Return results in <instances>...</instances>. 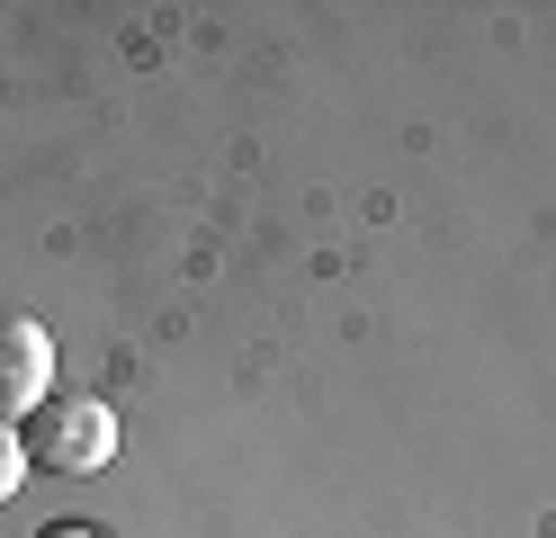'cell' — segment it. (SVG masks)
Wrapping results in <instances>:
<instances>
[{"label": "cell", "instance_id": "277c9868", "mask_svg": "<svg viewBox=\"0 0 556 538\" xmlns=\"http://www.w3.org/2000/svg\"><path fill=\"white\" fill-rule=\"evenodd\" d=\"M37 538H99V529H81V521H46Z\"/></svg>", "mask_w": 556, "mask_h": 538}, {"label": "cell", "instance_id": "6da1fadb", "mask_svg": "<svg viewBox=\"0 0 556 538\" xmlns=\"http://www.w3.org/2000/svg\"><path fill=\"white\" fill-rule=\"evenodd\" d=\"M27 466H54V476H99L117 458V413L99 395H46L37 413L18 422Z\"/></svg>", "mask_w": 556, "mask_h": 538}, {"label": "cell", "instance_id": "3957f363", "mask_svg": "<svg viewBox=\"0 0 556 538\" xmlns=\"http://www.w3.org/2000/svg\"><path fill=\"white\" fill-rule=\"evenodd\" d=\"M18 476H27V440H18V422H0V502L18 493Z\"/></svg>", "mask_w": 556, "mask_h": 538}, {"label": "cell", "instance_id": "7a4b0ae2", "mask_svg": "<svg viewBox=\"0 0 556 538\" xmlns=\"http://www.w3.org/2000/svg\"><path fill=\"white\" fill-rule=\"evenodd\" d=\"M54 395V333L37 314L0 305V422H27Z\"/></svg>", "mask_w": 556, "mask_h": 538}]
</instances>
